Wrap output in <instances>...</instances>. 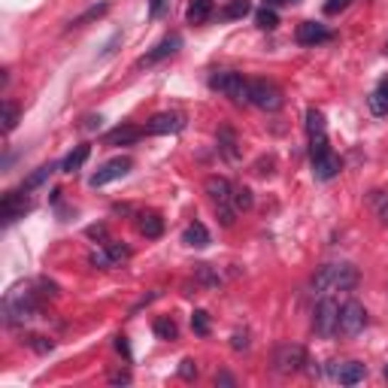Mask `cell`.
<instances>
[{"mask_svg": "<svg viewBox=\"0 0 388 388\" xmlns=\"http://www.w3.org/2000/svg\"><path fill=\"white\" fill-rule=\"evenodd\" d=\"M361 273L355 264H346V261H334V264H325L316 270L313 276V289L316 294H334V291H352L358 285Z\"/></svg>", "mask_w": 388, "mask_h": 388, "instance_id": "obj_1", "label": "cell"}, {"mask_svg": "<svg viewBox=\"0 0 388 388\" xmlns=\"http://www.w3.org/2000/svg\"><path fill=\"white\" fill-rule=\"evenodd\" d=\"M210 88L231 97L234 104H249V79L237 70H219L210 76Z\"/></svg>", "mask_w": 388, "mask_h": 388, "instance_id": "obj_2", "label": "cell"}, {"mask_svg": "<svg viewBox=\"0 0 388 388\" xmlns=\"http://www.w3.org/2000/svg\"><path fill=\"white\" fill-rule=\"evenodd\" d=\"M37 316V303H33L31 291H9L6 301H4V322L9 328L16 325H25Z\"/></svg>", "mask_w": 388, "mask_h": 388, "instance_id": "obj_3", "label": "cell"}, {"mask_svg": "<svg viewBox=\"0 0 388 388\" xmlns=\"http://www.w3.org/2000/svg\"><path fill=\"white\" fill-rule=\"evenodd\" d=\"M249 104H255L258 109L276 112V109H282L285 97H282L276 82H270V79H252V82H249Z\"/></svg>", "mask_w": 388, "mask_h": 388, "instance_id": "obj_4", "label": "cell"}, {"mask_svg": "<svg viewBox=\"0 0 388 388\" xmlns=\"http://www.w3.org/2000/svg\"><path fill=\"white\" fill-rule=\"evenodd\" d=\"M313 328L318 337H337V328H340V303L330 298V294H322L316 313H313Z\"/></svg>", "mask_w": 388, "mask_h": 388, "instance_id": "obj_5", "label": "cell"}, {"mask_svg": "<svg viewBox=\"0 0 388 388\" xmlns=\"http://www.w3.org/2000/svg\"><path fill=\"white\" fill-rule=\"evenodd\" d=\"M303 364H310V361H306V349L298 343H282V346H276V352H273V367H276V373H282V376L303 370Z\"/></svg>", "mask_w": 388, "mask_h": 388, "instance_id": "obj_6", "label": "cell"}, {"mask_svg": "<svg viewBox=\"0 0 388 388\" xmlns=\"http://www.w3.org/2000/svg\"><path fill=\"white\" fill-rule=\"evenodd\" d=\"M364 328H367V310H364V303L346 301L343 306H340V328H337V334L358 337Z\"/></svg>", "mask_w": 388, "mask_h": 388, "instance_id": "obj_7", "label": "cell"}, {"mask_svg": "<svg viewBox=\"0 0 388 388\" xmlns=\"http://www.w3.org/2000/svg\"><path fill=\"white\" fill-rule=\"evenodd\" d=\"M128 173H131V158H112V161L97 167V173H91L88 185L91 188H104V185H109V182H116V179L128 176Z\"/></svg>", "mask_w": 388, "mask_h": 388, "instance_id": "obj_8", "label": "cell"}, {"mask_svg": "<svg viewBox=\"0 0 388 388\" xmlns=\"http://www.w3.org/2000/svg\"><path fill=\"white\" fill-rule=\"evenodd\" d=\"M28 210H31L28 191H6L4 200H0V219H4V225H13L18 219H25Z\"/></svg>", "mask_w": 388, "mask_h": 388, "instance_id": "obj_9", "label": "cell"}, {"mask_svg": "<svg viewBox=\"0 0 388 388\" xmlns=\"http://www.w3.org/2000/svg\"><path fill=\"white\" fill-rule=\"evenodd\" d=\"M310 161H313V176L318 182H328V179H334L340 170H343V161H340V155L334 149H322V152H313L310 155Z\"/></svg>", "mask_w": 388, "mask_h": 388, "instance_id": "obj_10", "label": "cell"}, {"mask_svg": "<svg viewBox=\"0 0 388 388\" xmlns=\"http://www.w3.org/2000/svg\"><path fill=\"white\" fill-rule=\"evenodd\" d=\"M185 128V116L182 112H158L146 122V134L149 136H164V134H179Z\"/></svg>", "mask_w": 388, "mask_h": 388, "instance_id": "obj_11", "label": "cell"}, {"mask_svg": "<svg viewBox=\"0 0 388 388\" xmlns=\"http://www.w3.org/2000/svg\"><path fill=\"white\" fill-rule=\"evenodd\" d=\"M128 258H131V249H128V246L107 239L104 249H100V252H91L88 261H91L95 267H116V264H122V261H128Z\"/></svg>", "mask_w": 388, "mask_h": 388, "instance_id": "obj_12", "label": "cell"}, {"mask_svg": "<svg viewBox=\"0 0 388 388\" xmlns=\"http://www.w3.org/2000/svg\"><path fill=\"white\" fill-rule=\"evenodd\" d=\"M179 49H182V37H179V33H170V37H164L152 52H146L143 58L136 61V67H152V64H158V61L170 58V55H176Z\"/></svg>", "mask_w": 388, "mask_h": 388, "instance_id": "obj_13", "label": "cell"}, {"mask_svg": "<svg viewBox=\"0 0 388 388\" xmlns=\"http://www.w3.org/2000/svg\"><path fill=\"white\" fill-rule=\"evenodd\" d=\"M203 191L210 194V200L215 207H234V185L225 176H210L203 182Z\"/></svg>", "mask_w": 388, "mask_h": 388, "instance_id": "obj_14", "label": "cell"}, {"mask_svg": "<svg viewBox=\"0 0 388 388\" xmlns=\"http://www.w3.org/2000/svg\"><path fill=\"white\" fill-rule=\"evenodd\" d=\"M294 37H298L301 45H318V43H328L334 33H330L322 21H303V25H298V33H294Z\"/></svg>", "mask_w": 388, "mask_h": 388, "instance_id": "obj_15", "label": "cell"}, {"mask_svg": "<svg viewBox=\"0 0 388 388\" xmlns=\"http://www.w3.org/2000/svg\"><path fill=\"white\" fill-rule=\"evenodd\" d=\"M136 231L146 239H158L164 234V219L158 212H136Z\"/></svg>", "mask_w": 388, "mask_h": 388, "instance_id": "obj_16", "label": "cell"}, {"mask_svg": "<svg viewBox=\"0 0 388 388\" xmlns=\"http://www.w3.org/2000/svg\"><path fill=\"white\" fill-rule=\"evenodd\" d=\"M364 376H367V367H364L361 361H346V364H337L334 379H337L340 385H358Z\"/></svg>", "mask_w": 388, "mask_h": 388, "instance_id": "obj_17", "label": "cell"}, {"mask_svg": "<svg viewBox=\"0 0 388 388\" xmlns=\"http://www.w3.org/2000/svg\"><path fill=\"white\" fill-rule=\"evenodd\" d=\"M143 136V131L140 128H134V124H119V128H112L107 136H104V143L107 146H131V143H136Z\"/></svg>", "mask_w": 388, "mask_h": 388, "instance_id": "obj_18", "label": "cell"}, {"mask_svg": "<svg viewBox=\"0 0 388 388\" xmlns=\"http://www.w3.org/2000/svg\"><path fill=\"white\" fill-rule=\"evenodd\" d=\"M306 136H310V146L328 140V124L318 109H306Z\"/></svg>", "mask_w": 388, "mask_h": 388, "instance_id": "obj_19", "label": "cell"}, {"mask_svg": "<svg viewBox=\"0 0 388 388\" xmlns=\"http://www.w3.org/2000/svg\"><path fill=\"white\" fill-rule=\"evenodd\" d=\"M367 107L373 116H388V76H382L379 82H376V88L367 97Z\"/></svg>", "mask_w": 388, "mask_h": 388, "instance_id": "obj_20", "label": "cell"}, {"mask_svg": "<svg viewBox=\"0 0 388 388\" xmlns=\"http://www.w3.org/2000/svg\"><path fill=\"white\" fill-rule=\"evenodd\" d=\"M182 243L191 246V249H207L210 246V231L200 222H191L185 231H182Z\"/></svg>", "mask_w": 388, "mask_h": 388, "instance_id": "obj_21", "label": "cell"}, {"mask_svg": "<svg viewBox=\"0 0 388 388\" xmlns=\"http://www.w3.org/2000/svg\"><path fill=\"white\" fill-rule=\"evenodd\" d=\"M88 155H91V146H85V143L76 146V149L58 164V170H61V173H76V170H82V164L88 161Z\"/></svg>", "mask_w": 388, "mask_h": 388, "instance_id": "obj_22", "label": "cell"}, {"mask_svg": "<svg viewBox=\"0 0 388 388\" xmlns=\"http://www.w3.org/2000/svg\"><path fill=\"white\" fill-rule=\"evenodd\" d=\"M215 140H219V152L227 158V161H237V158H239V149H237V134H234L231 128H227V124H225V128H219V136H215Z\"/></svg>", "mask_w": 388, "mask_h": 388, "instance_id": "obj_23", "label": "cell"}, {"mask_svg": "<svg viewBox=\"0 0 388 388\" xmlns=\"http://www.w3.org/2000/svg\"><path fill=\"white\" fill-rule=\"evenodd\" d=\"M249 13H252V0H227V4L219 9V18L234 21V18H243Z\"/></svg>", "mask_w": 388, "mask_h": 388, "instance_id": "obj_24", "label": "cell"}, {"mask_svg": "<svg viewBox=\"0 0 388 388\" xmlns=\"http://www.w3.org/2000/svg\"><path fill=\"white\" fill-rule=\"evenodd\" d=\"M210 16H212V0H191L188 4V13H185L188 25H203Z\"/></svg>", "mask_w": 388, "mask_h": 388, "instance_id": "obj_25", "label": "cell"}, {"mask_svg": "<svg viewBox=\"0 0 388 388\" xmlns=\"http://www.w3.org/2000/svg\"><path fill=\"white\" fill-rule=\"evenodd\" d=\"M109 13V4L104 0V4H97V6H91V9H85L82 16H76L73 21H70V28H85L88 21H95V18H100V16H107Z\"/></svg>", "mask_w": 388, "mask_h": 388, "instance_id": "obj_26", "label": "cell"}, {"mask_svg": "<svg viewBox=\"0 0 388 388\" xmlns=\"http://www.w3.org/2000/svg\"><path fill=\"white\" fill-rule=\"evenodd\" d=\"M52 170H55V164H43V167H37V170H33V173H31L25 182H21V191H33V188H40L43 182L49 179Z\"/></svg>", "mask_w": 388, "mask_h": 388, "instance_id": "obj_27", "label": "cell"}, {"mask_svg": "<svg viewBox=\"0 0 388 388\" xmlns=\"http://www.w3.org/2000/svg\"><path fill=\"white\" fill-rule=\"evenodd\" d=\"M194 279L203 282V285H210V289H219V285H222V276L210 264H198V267H194Z\"/></svg>", "mask_w": 388, "mask_h": 388, "instance_id": "obj_28", "label": "cell"}, {"mask_svg": "<svg viewBox=\"0 0 388 388\" xmlns=\"http://www.w3.org/2000/svg\"><path fill=\"white\" fill-rule=\"evenodd\" d=\"M152 330H155V337H161V340H176L179 337V328H176L173 318H155Z\"/></svg>", "mask_w": 388, "mask_h": 388, "instance_id": "obj_29", "label": "cell"}, {"mask_svg": "<svg viewBox=\"0 0 388 388\" xmlns=\"http://www.w3.org/2000/svg\"><path fill=\"white\" fill-rule=\"evenodd\" d=\"M370 207L376 212V219H379L382 225H388V194L385 191H373L370 194Z\"/></svg>", "mask_w": 388, "mask_h": 388, "instance_id": "obj_30", "label": "cell"}, {"mask_svg": "<svg viewBox=\"0 0 388 388\" xmlns=\"http://www.w3.org/2000/svg\"><path fill=\"white\" fill-rule=\"evenodd\" d=\"M255 25H258L261 31H273V28L279 25V16H276V9H273V6L258 9V13H255Z\"/></svg>", "mask_w": 388, "mask_h": 388, "instance_id": "obj_31", "label": "cell"}, {"mask_svg": "<svg viewBox=\"0 0 388 388\" xmlns=\"http://www.w3.org/2000/svg\"><path fill=\"white\" fill-rule=\"evenodd\" d=\"M4 134H13L16 124H18V107L13 104V100H4Z\"/></svg>", "mask_w": 388, "mask_h": 388, "instance_id": "obj_32", "label": "cell"}, {"mask_svg": "<svg viewBox=\"0 0 388 388\" xmlns=\"http://www.w3.org/2000/svg\"><path fill=\"white\" fill-rule=\"evenodd\" d=\"M191 328H194V334H198V337H207L210 334V316H207V310H194L191 313Z\"/></svg>", "mask_w": 388, "mask_h": 388, "instance_id": "obj_33", "label": "cell"}, {"mask_svg": "<svg viewBox=\"0 0 388 388\" xmlns=\"http://www.w3.org/2000/svg\"><path fill=\"white\" fill-rule=\"evenodd\" d=\"M252 203H255L252 191H249V188H234V210H237V212L252 210Z\"/></svg>", "mask_w": 388, "mask_h": 388, "instance_id": "obj_34", "label": "cell"}, {"mask_svg": "<svg viewBox=\"0 0 388 388\" xmlns=\"http://www.w3.org/2000/svg\"><path fill=\"white\" fill-rule=\"evenodd\" d=\"M179 376H182V379H194V376H198V361H194V358L182 361L179 364Z\"/></svg>", "mask_w": 388, "mask_h": 388, "instance_id": "obj_35", "label": "cell"}, {"mask_svg": "<svg viewBox=\"0 0 388 388\" xmlns=\"http://www.w3.org/2000/svg\"><path fill=\"white\" fill-rule=\"evenodd\" d=\"M352 4V0H325V16H337Z\"/></svg>", "mask_w": 388, "mask_h": 388, "instance_id": "obj_36", "label": "cell"}, {"mask_svg": "<svg viewBox=\"0 0 388 388\" xmlns=\"http://www.w3.org/2000/svg\"><path fill=\"white\" fill-rule=\"evenodd\" d=\"M31 346L37 349V352H52V340H45V337H31Z\"/></svg>", "mask_w": 388, "mask_h": 388, "instance_id": "obj_37", "label": "cell"}, {"mask_svg": "<svg viewBox=\"0 0 388 388\" xmlns=\"http://www.w3.org/2000/svg\"><path fill=\"white\" fill-rule=\"evenodd\" d=\"M167 4H170V0H149V16L158 18V16L164 13V6H167Z\"/></svg>", "mask_w": 388, "mask_h": 388, "instance_id": "obj_38", "label": "cell"}, {"mask_svg": "<svg viewBox=\"0 0 388 388\" xmlns=\"http://www.w3.org/2000/svg\"><path fill=\"white\" fill-rule=\"evenodd\" d=\"M100 124H104V119H100V116H85V119H82V128H85V131H97Z\"/></svg>", "mask_w": 388, "mask_h": 388, "instance_id": "obj_39", "label": "cell"}, {"mask_svg": "<svg viewBox=\"0 0 388 388\" xmlns=\"http://www.w3.org/2000/svg\"><path fill=\"white\" fill-rule=\"evenodd\" d=\"M85 234H88L91 239H107V227H104V225H91Z\"/></svg>", "mask_w": 388, "mask_h": 388, "instance_id": "obj_40", "label": "cell"}, {"mask_svg": "<svg viewBox=\"0 0 388 388\" xmlns=\"http://www.w3.org/2000/svg\"><path fill=\"white\" fill-rule=\"evenodd\" d=\"M116 349L122 352V355H124V358H128V361H131V346H128V337H116Z\"/></svg>", "mask_w": 388, "mask_h": 388, "instance_id": "obj_41", "label": "cell"}, {"mask_svg": "<svg viewBox=\"0 0 388 388\" xmlns=\"http://www.w3.org/2000/svg\"><path fill=\"white\" fill-rule=\"evenodd\" d=\"M109 382H112V385H128V382H131V373H112Z\"/></svg>", "mask_w": 388, "mask_h": 388, "instance_id": "obj_42", "label": "cell"}, {"mask_svg": "<svg viewBox=\"0 0 388 388\" xmlns=\"http://www.w3.org/2000/svg\"><path fill=\"white\" fill-rule=\"evenodd\" d=\"M231 346H234L237 352H239V349H249V337H246V334H234V343H231Z\"/></svg>", "mask_w": 388, "mask_h": 388, "instance_id": "obj_43", "label": "cell"}, {"mask_svg": "<svg viewBox=\"0 0 388 388\" xmlns=\"http://www.w3.org/2000/svg\"><path fill=\"white\" fill-rule=\"evenodd\" d=\"M215 385H234V376L231 373H219V376H215Z\"/></svg>", "mask_w": 388, "mask_h": 388, "instance_id": "obj_44", "label": "cell"}, {"mask_svg": "<svg viewBox=\"0 0 388 388\" xmlns=\"http://www.w3.org/2000/svg\"><path fill=\"white\" fill-rule=\"evenodd\" d=\"M285 4H291V0H264V6H273V9H276V6H285Z\"/></svg>", "mask_w": 388, "mask_h": 388, "instance_id": "obj_45", "label": "cell"}, {"mask_svg": "<svg viewBox=\"0 0 388 388\" xmlns=\"http://www.w3.org/2000/svg\"><path fill=\"white\" fill-rule=\"evenodd\" d=\"M385 376H388V367H385Z\"/></svg>", "mask_w": 388, "mask_h": 388, "instance_id": "obj_46", "label": "cell"}]
</instances>
